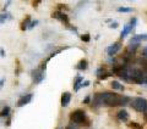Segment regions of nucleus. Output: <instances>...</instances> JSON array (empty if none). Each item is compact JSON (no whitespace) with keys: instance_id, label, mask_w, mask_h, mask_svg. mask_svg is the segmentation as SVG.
<instances>
[{"instance_id":"obj_1","label":"nucleus","mask_w":147,"mask_h":129,"mask_svg":"<svg viewBox=\"0 0 147 129\" xmlns=\"http://www.w3.org/2000/svg\"><path fill=\"white\" fill-rule=\"evenodd\" d=\"M100 100H102V105L105 106H118L120 105L121 96L117 95L115 93H102L99 94Z\"/></svg>"},{"instance_id":"obj_2","label":"nucleus","mask_w":147,"mask_h":129,"mask_svg":"<svg viewBox=\"0 0 147 129\" xmlns=\"http://www.w3.org/2000/svg\"><path fill=\"white\" fill-rule=\"evenodd\" d=\"M132 108L137 112H146L147 111V101L144 98H135L131 101Z\"/></svg>"},{"instance_id":"obj_3","label":"nucleus","mask_w":147,"mask_h":129,"mask_svg":"<svg viewBox=\"0 0 147 129\" xmlns=\"http://www.w3.org/2000/svg\"><path fill=\"white\" fill-rule=\"evenodd\" d=\"M70 119L75 123H82L86 119V113L84 110H76L70 114Z\"/></svg>"},{"instance_id":"obj_4","label":"nucleus","mask_w":147,"mask_h":129,"mask_svg":"<svg viewBox=\"0 0 147 129\" xmlns=\"http://www.w3.org/2000/svg\"><path fill=\"white\" fill-rule=\"evenodd\" d=\"M43 72L44 71L42 70V68H37V70L32 71V79H33V83H36V84H39V83L43 80V78H44Z\"/></svg>"},{"instance_id":"obj_5","label":"nucleus","mask_w":147,"mask_h":129,"mask_svg":"<svg viewBox=\"0 0 147 129\" xmlns=\"http://www.w3.org/2000/svg\"><path fill=\"white\" fill-rule=\"evenodd\" d=\"M139 45H140V39L137 38V35H135L134 38L130 40V43H129V45H127V50H129L130 53H134L135 50L139 48Z\"/></svg>"},{"instance_id":"obj_6","label":"nucleus","mask_w":147,"mask_h":129,"mask_svg":"<svg viewBox=\"0 0 147 129\" xmlns=\"http://www.w3.org/2000/svg\"><path fill=\"white\" fill-rule=\"evenodd\" d=\"M32 98H33V94H27L25 96H22V98H20V100L17 101V106H18V107H22V106L30 104Z\"/></svg>"},{"instance_id":"obj_7","label":"nucleus","mask_w":147,"mask_h":129,"mask_svg":"<svg viewBox=\"0 0 147 129\" xmlns=\"http://www.w3.org/2000/svg\"><path fill=\"white\" fill-rule=\"evenodd\" d=\"M52 17H55V18H58V20H60L61 22H64V23H69V17L66 13H64V12H60V11H57V12H53L52 13Z\"/></svg>"},{"instance_id":"obj_8","label":"nucleus","mask_w":147,"mask_h":129,"mask_svg":"<svg viewBox=\"0 0 147 129\" xmlns=\"http://www.w3.org/2000/svg\"><path fill=\"white\" fill-rule=\"evenodd\" d=\"M119 50H120V44L115 43V44H113V45H110V47L107 48V54L109 55V56H114Z\"/></svg>"},{"instance_id":"obj_9","label":"nucleus","mask_w":147,"mask_h":129,"mask_svg":"<svg viewBox=\"0 0 147 129\" xmlns=\"http://www.w3.org/2000/svg\"><path fill=\"white\" fill-rule=\"evenodd\" d=\"M117 118L120 122H127L129 118H130V116H129V113H127L126 110H120V111L117 113Z\"/></svg>"},{"instance_id":"obj_10","label":"nucleus","mask_w":147,"mask_h":129,"mask_svg":"<svg viewBox=\"0 0 147 129\" xmlns=\"http://www.w3.org/2000/svg\"><path fill=\"white\" fill-rule=\"evenodd\" d=\"M70 100H71V94L70 93H64L61 95V106L63 107H66V106L70 104Z\"/></svg>"},{"instance_id":"obj_11","label":"nucleus","mask_w":147,"mask_h":129,"mask_svg":"<svg viewBox=\"0 0 147 129\" xmlns=\"http://www.w3.org/2000/svg\"><path fill=\"white\" fill-rule=\"evenodd\" d=\"M87 68V61L86 60H81V61L79 62V64L76 66V70H80V71H84Z\"/></svg>"},{"instance_id":"obj_12","label":"nucleus","mask_w":147,"mask_h":129,"mask_svg":"<svg viewBox=\"0 0 147 129\" xmlns=\"http://www.w3.org/2000/svg\"><path fill=\"white\" fill-rule=\"evenodd\" d=\"M130 31H131V28H130V26H124V29H123V32H121V33H120V38L121 39H124V38H125V37L129 34V33H130Z\"/></svg>"},{"instance_id":"obj_13","label":"nucleus","mask_w":147,"mask_h":129,"mask_svg":"<svg viewBox=\"0 0 147 129\" xmlns=\"http://www.w3.org/2000/svg\"><path fill=\"white\" fill-rule=\"evenodd\" d=\"M112 88L115 89V90H124V86L119 82H117V80H113L112 82Z\"/></svg>"},{"instance_id":"obj_14","label":"nucleus","mask_w":147,"mask_h":129,"mask_svg":"<svg viewBox=\"0 0 147 129\" xmlns=\"http://www.w3.org/2000/svg\"><path fill=\"white\" fill-rule=\"evenodd\" d=\"M9 112H10V107H9V106H5V107L3 108V111H1V117L9 116Z\"/></svg>"},{"instance_id":"obj_15","label":"nucleus","mask_w":147,"mask_h":129,"mask_svg":"<svg viewBox=\"0 0 147 129\" xmlns=\"http://www.w3.org/2000/svg\"><path fill=\"white\" fill-rule=\"evenodd\" d=\"M129 99L127 96H121V99H120V106H125V105H127L129 104Z\"/></svg>"},{"instance_id":"obj_16","label":"nucleus","mask_w":147,"mask_h":129,"mask_svg":"<svg viewBox=\"0 0 147 129\" xmlns=\"http://www.w3.org/2000/svg\"><path fill=\"white\" fill-rule=\"evenodd\" d=\"M136 23H137V18L136 17H134V18H131V21H130V28H131V31L132 29H135V27H136Z\"/></svg>"},{"instance_id":"obj_17","label":"nucleus","mask_w":147,"mask_h":129,"mask_svg":"<svg viewBox=\"0 0 147 129\" xmlns=\"http://www.w3.org/2000/svg\"><path fill=\"white\" fill-rule=\"evenodd\" d=\"M118 11H119V12H131L132 9H131V7H125V6H123V7H119Z\"/></svg>"},{"instance_id":"obj_18","label":"nucleus","mask_w":147,"mask_h":129,"mask_svg":"<svg viewBox=\"0 0 147 129\" xmlns=\"http://www.w3.org/2000/svg\"><path fill=\"white\" fill-rule=\"evenodd\" d=\"M28 22H30V17H27V18H26V21H24V23H22V27H21V28H22V29L28 28V26H27V25H28Z\"/></svg>"},{"instance_id":"obj_19","label":"nucleus","mask_w":147,"mask_h":129,"mask_svg":"<svg viewBox=\"0 0 147 129\" xmlns=\"http://www.w3.org/2000/svg\"><path fill=\"white\" fill-rule=\"evenodd\" d=\"M81 39L85 41V43H88V41L91 40V37H90V34H85V35H82L81 37Z\"/></svg>"},{"instance_id":"obj_20","label":"nucleus","mask_w":147,"mask_h":129,"mask_svg":"<svg viewBox=\"0 0 147 129\" xmlns=\"http://www.w3.org/2000/svg\"><path fill=\"white\" fill-rule=\"evenodd\" d=\"M37 25H38V21H32L31 25H30V27H28V29H32V28H33V27H36Z\"/></svg>"},{"instance_id":"obj_21","label":"nucleus","mask_w":147,"mask_h":129,"mask_svg":"<svg viewBox=\"0 0 147 129\" xmlns=\"http://www.w3.org/2000/svg\"><path fill=\"white\" fill-rule=\"evenodd\" d=\"M137 38H139L140 40H147V34H139Z\"/></svg>"},{"instance_id":"obj_22","label":"nucleus","mask_w":147,"mask_h":129,"mask_svg":"<svg viewBox=\"0 0 147 129\" xmlns=\"http://www.w3.org/2000/svg\"><path fill=\"white\" fill-rule=\"evenodd\" d=\"M130 127L131 128H135V129H141L140 124H137V123H130Z\"/></svg>"},{"instance_id":"obj_23","label":"nucleus","mask_w":147,"mask_h":129,"mask_svg":"<svg viewBox=\"0 0 147 129\" xmlns=\"http://www.w3.org/2000/svg\"><path fill=\"white\" fill-rule=\"evenodd\" d=\"M7 17H9L7 13H3V15H1V23H4V22H5V20H6Z\"/></svg>"},{"instance_id":"obj_24","label":"nucleus","mask_w":147,"mask_h":129,"mask_svg":"<svg viewBox=\"0 0 147 129\" xmlns=\"http://www.w3.org/2000/svg\"><path fill=\"white\" fill-rule=\"evenodd\" d=\"M118 23H117V22H114V23H110L109 25V27H110V28H118Z\"/></svg>"},{"instance_id":"obj_25","label":"nucleus","mask_w":147,"mask_h":129,"mask_svg":"<svg viewBox=\"0 0 147 129\" xmlns=\"http://www.w3.org/2000/svg\"><path fill=\"white\" fill-rule=\"evenodd\" d=\"M90 96H86V98H85V100H84V104H88L90 102Z\"/></svg>"},{"instance_id":"obj_26","label":"nucleus","mask_w":147,"mask_h":129,"mask_svg":"<svg viewBox=\"0 0 147 129\" xmlns=\"http://www.w3.org/2000/svg\"><path fill=\"white\" fill-rule=\"evenodd\" d=\"M142 55H144L145 57H147V48H145L144 50H142Z\"/></svg>"},{"instance_id":"obj_27","label":"nucleus","mask_w":147,"mask_h":129,"mask_svg":"<svg viewBox=\"0 0 147 129\" xmlns=\"http://www.w3.org/2000/svg\"><path fill=\"white\" fill-rule=\"evenodd\" d=\"M0 55H1V57H4V56H5V50H4V49H1V50H0Z\"/></svg>"},{"instance_id":"obj_28","label":"nucleus","mask_w":147,"mask_h":129,"mask_svg":"<svg viewBox=\"0 0 147 129\" xmlns=\"http://www.w3.org/2000/svg\"><path fill=\"white\" fill-rule=\"evenodd\" d=\"M4 82H5V78H1V80H0V86H4Z\"/></svg>"},{"instance_id":"obj_29","label":"nucleus","mask_w":147,"mask_h":129,"mask_svg":"<svg viewBox=\"0 0 147 129\" xmlns=\"http://www.w3.org/2000/svg\"><path fill=\"white\" fill-rule=\"evenodd\" d=\"M145 80H146V84H147V76H146V78H145Z\"/></svg>"},{"instance_id":"obj_30","label":"nucleus","mask_w":147,"mask_h":129,"mask_svg":"<svg viewBox=\"0 0 147 129\" xmlns=\"http://www.w3.org/2000/svg\"><path fill=\"white\" fill-rule=\"evenodd\" d=\"M57 129H61V128H57Z\"/></svg>"}]
</instances>
